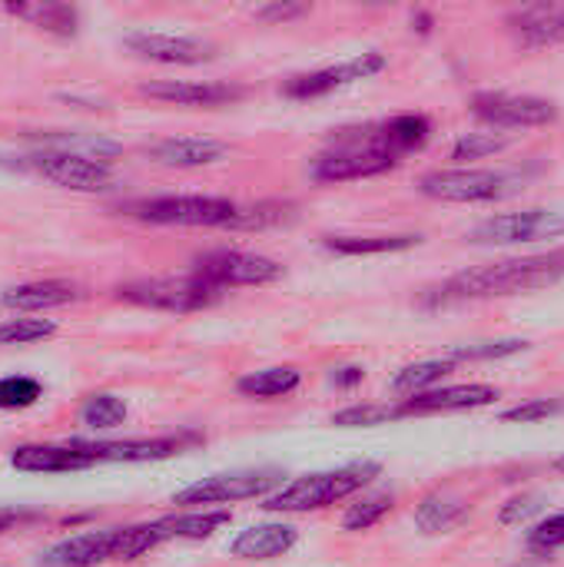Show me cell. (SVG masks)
Returning a JSON list of instances; mask_svg holds the SVG:
<instances>
[{
  "mask_svg": "<svg viewBox=\"0 0 564 567\" xmlns=\"http://www.w3.org/2000/svg\"><path fill=\"white\" fill-rule=\"evenodd\" d=\"M558 279H564V249H552L542 256H515V259H499L489 266L455 272L452 279H445L442 286L425 292V306L535 292V289L555 286Z\"/></svg>",
  "mask_w": 564,
  "mask_h": 567,
  "instance_id": "cell-1",
  "label": "cell"
},
{
  "mask_svg": "<svg viewBox=\"0 0 564 567\" xmlns=\"http://www.w3.org/2000/svg\"><path fill=\"white\" fill-rule=\"evenodd\" d=\"M396 166L399 159L379 140V123H366V126L336 130L329 150L309 163V176L316 183H349V179L382 176Z\"/></svg>",
  "mask_w": 564,
  "mask_h": 567,
  "instance_id": "cell-2",
  "label": "cell"
},
{
  "mask_svg": "<svg viewBox=\"0 0 564 567\" xmlns=\"http://www.w3.org/2000/svg\"><path fill=\"white\" fill-rule=\"evenodd\" d=\"M382 475L379 462H352L332 472H312V475H299L289 485H283L279 492H273L269 498H263L266 512H279V515H299V512H319L329 508L342 498L359 495L366 485H372Z\"/></svg>",
  "mask_w": 564,
  "mask_h": 567,
  "instance_id": "cell-3",
  "label": "cell"
},
{
  "mask_svg": "<svg viewBox=\"0 0 564 567\" xmlns=\"http://www.w3.org/2000/svg\"><path fill=\"white\" fill-rule=\"evenodd\" d=\"M123 213L150 226L236 229L243 206L226 196H150V199L126 203Z\"/></svg>",
  "mask_w": 564,
  "mask_h": 567,
  "instance_id": "cell-4",
  "label": "cell"
},
{
  "mask_svg": "<svg viewBox=\"0 0 564 567\" xmlns=\"http://www.w3.org/2000/svg\"><path fill=\"white\" fill-rule=\"evenodd\" d=\"M116 299L160 312H199L216 306L223 292L189 272V276H153V279L116 286Z\"/></svg>",
  "mask_w": 564,
  "mask_h": 567,
  "instance_id": "cell-5",
  "label": "cell"
},
{
  "mask_svg": "<svg viewBox=\"0 0 564 567\" xmlns=\"http://www.w3.org/2000/svg\"><path fill=\"white\" fill-rule=\"evenodd\" d=\"M283 488V472L276 468H246V472H223L199 478L173 495V505L180 508H199V505H233L249 498H269Z\"/></svg>",
  "mask_w": 564,
  "mask_h": 567,
  "instance_id": "cell-6",
  "label": "cell"
},
{
  "mask_svg": "<svg viewBox=\"0 0 564 567\" xmlns=\"http://www.w3.org/2000/svg\"><path fill=\"white\" fill-rule=\"evenodd\" d=\"M193 276L209 282L213 289H239V286H273L286 276V269L259 252H243V249H213L203 252L193 262Z\"/></svg>",
  "mask_w": 564,
  "mask_h": 567,
  "instance_id": "cell-7",
  "label": "cell"
},
{
  "mask_svg": "<svg viewBox=\"0 0 564 567\" xmlns=\"http://www.w3.org/2000/svg\"><path fill=\"white\" fill-rule=\"evenodd\" d=\"M558 236H564L562 209H522V213H502V216L479 223L469 233V243L515 246V243H539V239H558Z\"/></svg>",
  "mask_w": 564,
  "mask_h": 567,
  "instance_id": "cell-8",
  "label": "cell"
},
{
  "mask_svg": "<svg viewBox=\"0 0 564 567\" xmlns=\"http://www.w3.org/2000/svg\"><path fill=\"white\" fill-rule=\"evenodd\" d=\"M23 166L63 189H73V193H100V189H110V183H113L110 163L76 156V153H60V150H33L23 159Z\"/></svg>",
  "mask_w": 564,
  "mask_h": 567,
  "instance_id": "cell-9",
  "label": "cell"
},
{
  "mask_svg": "<svg viewBox=\"0 0 564 567\" xmlns=\"http://www.w3.org/2000/svg\"><path fill=\"white\" fill-rule=\"evenodd\" d=\"M472 113L502 130H522V126H548L558 120V106L542 96H519L505 90H482L472 96Z\"/></svg>",
  "mask_w": 564,
  "mask_h": 567,
  "instance_id": "cell-10",
  "label": "cell"
},
{
  "mask_svg": "<svg viewBox=\"0 0 564 567\" xmlns=\"http://www.w3.org/2000/svg\"><path fill=\"white\" fill-rule=\"evenodd\" d=\"M386 70V56L379 50H369V53H359L352 60H342V63H332V66H322V70H312V73H296L283 83V96L289 100H319V96H329L349 83H359V80H369L376 73Z\"/></svg>",
  "mask_w": 564,
  "mask_h": 567,
  "instance_id": "cell-11",
  "label": "cell"
},
{
  "mask_svg": "<svg viewBox=\"0 0 564 567\" xmlns=\"http://www.w3.org/2000/svg\"><path fill=\"white\" fill-rule=\"evenodd\" d=\"M509 176L495 169H435L419 179L422 196L439 203H492L505 196Z\"/></svg>",
  "mask_w": 564,
  "mask_h": 567,
  "instance_id": "cell-12",
  "label": "cell"
},
{
  "mask_svg": "<svg viewBox=\"0 0 564 567\" xmlns=\"http://www.w3.org/2000/svg\"><path fill=\"white\" fill-rule=\"evenodd\" d=\"M126 528L80 532L40 555V567H96L106 561H123Z\"/></svg>",
  "mask_w": 564,
  "mask_h": 567,
  "instance_id": "cell-13",
  "label": "cell"
},
{
  "mask_svg": "<svg viewBox=\"0 0 564 567\" xmlns=\"http://www.w3.org/2000/svg\"><path fill=\"white\" fill-rule=\"evenodd\" d=\"M126 50H133L143 60L166 63V66H196L209 63L216 56V43L183 33H156V30H133L123 37Z\"/></svg>",
  "mask_w": 564,
  "mask_h": 567,
  "instance_id": "cell-14",
  "label": "cell"
},
{
  "mask_svg": "<svg viewBox=\"0 0 564 567\" xmlns=\"http://www.w3.org/2000/svg\"><path fill=\"white\" fill-rule=\"evenodd\" d=\"M196 435H166V439H126V442H83L73 439L70 445L86 455L93 465L100 462H126V465H140V462H163L180 455L183 449L196 445Z\"/></svg>",
  "mask_w": 564,
  "mask_h": 567,
  "instance_id": "cell-15",
  "label": "cell"
},
{
  "mask_svg": "<svg viewBox=\"0 0 564 567\" xmlns=\"http://www.w3.org/2000/svg\"><path fill=\"white\" fill-rule=\"evenodd\" d=\"M140 93L150 100L176 103V106H229L246 100V86L223 83V80H150L140 83Z\"/></svg>",
  "mask_w": 564,
  "mask_h": 567,
  "instance_id": "cell-16",
  "label": "cell"
},
{
  "mask_svg": "<svg viewBox=\"0 0 564 567\" xmlns=\"http://www.w3.org/2000/svg\"><path fill=\"white\" fill-rule=\"evenodd\" d=\"M229 153H233L229 143H219L209 136H166V140H156L153 146H146V156L170 169L213 166V163H223Z\"/></svg>",
  "mask_w": 564,
  "mask_h": 567,
  "instance_id": "cell-17",
  "label": "cell"
},
{
  "mask_svg": "<svg viewBox=\"0 0 564 567\" xmlns=\"http://www.w3.org/2000/svg\"><path fill=\"white\" fill-rule=\"evenodd\" d=\"M80 299H86V292L83 286L70 279H37V282L10 286L0 292V306L13 312H47V309L73 306Z\"/></svg>",
  "mask_w": 564,
  "mask_h": 567,
  "instance_id": "cell-18",
  "label": "cell"
},
{
  "mask_svg": "<svg viewBox=\"0 0 564 567\" xmlns=\"http://www.w3.org/2000/svg\"><path fill=\"white\" fill-rule=\"evenodd\" d=\"M509 30L529 50L564 43V3H529V7H519V10L509 13Z\"/></svg>",
  "mask_w": 564,
  "mask_h": 567,
  "instance_id": "cell-19",
  "label": "cell"
},
{
  "mask_svg": "<svg viewBox=\"0 0 564 567\" xmlns=\"http://www.w3.org/2000/svg\"><path fill=\"white\" fill-rule=\"evenodd\" d=\"M499 399V389L492 385H445V389H432L412 399H402V415H439V412H469V409H482L492 405Z\"/></svg>",
  "mask_w": 564,
  "mask_h": 567,
  "instance_id": "cell-20",
  "label": "cell"
},
{
  "mask_svg": "<svg viewBox=\"0 0 564 567\" xmlns=\"http://www.w3.org/2000/svg\"><path fill=\"white\" fill-rule=\"evenodd\" d=\"M299 532L286 522H266V525H253L246 532H239L229 545V555L239 561H273L283 558L296 548Z\"/></svg>",
  "mask_w": 564,
  "mask_h": 567,
  "instance_id": "cell-21",
  "label": "cell"
},
{
  "mask_svg": "<svg viewBox=\"0 0 564 567\" xmlns=\"http://www.w3.org/2000/svg\"><path fill=\"white\" fill-rule=\"evenodd\" d=\"M10 465L17 472H33V475H63V472L93 468V462L80 455L70 442L66 445H20L10 455Z\"/></svg>",
  "mask_w": 564,
  "mask_h": 567,
  "instance_id": "cell-22",
  "label": "cell"
},
{
  "mask_svg": "<svg viewBox=\"0 0 564 567\" xmlns=\"http://www.w3.org/2000/svg\"><path fill=\"white\" fill-rule=\"evenodd\" d=\"M429 136H432V123L422 113H399V116L379 123V140L399 163L406 153L422 150L429 143Z\"/></svg>",
  "mask_w": 564,
  "mask_h": 567,
  "instance_id": "cell-23",
  "label": "cell"
},
{
  "mask_svg": "<svg viewBox=\"0 0 564 567\" xmlns=\"http://www.w3.org/2000/svg\"><path fill=\"white\" fill-rule=\"evenodd\" d=\"M465 522H469V505L455 498L452 492H432L416 508V525L425 535H449Z\"/></svg>",
  "mask_w": 564,
  "mask_h": 567,
  "instance_id": "cell-24",
  "label": "cell"
},
{
  "mask_svg": "<svg viewBox=\"0 0 564 567\" xmlns=\"http://www.w3.org/2000/svg\"><path fill=\"white\" fill-rule=\"evenodd\" d=\"M30 140L40 143V150H60V153H76V156H90L100 163H110L120 146L113 140L93 136V133H76V130H47V133H27Z\"/></svg>",
  "mask_w": 564,
  "mask_h": 567,
  "instance_id": "cell-25",
  "label": "cell"
},
{
  "mask_svg": "<svg viewBox=\"0 0 564 567\" xmlns=\"http://www.w3.org/2000/svg\"><path fill=\"white\" fill-rule=\"evenodd\" d=\"M422 236L416 233H396V236H322V246L339 256H386V252H406L419 246Z\"/></svg>",
  "mask_w": 564,
  "mask_h": 567,
  "instance_id": "cell-26",
  "label": "cell"
},
{
  "mask_svg": "<svg viewBox=\"0 0 564 567\" xmlns=\"http://www.w3.org/2000/svg\"><path fill=\"white\" fill-rule=\"evenodd\" d=\"M3 10L30 20L33 27H40L53 37H76V30H80V10L70 3H7Z\"/></svg>",
  "mask_w": 564,
  "mask_h": 567,
  "instance_id": "cell-27",
  "label": "cell"
},
{
  "mask_svg": "<svg viewBox=\"0 0 564 567\" xmlns=\"http://www.w3.org/2000/svg\"><path fill=\"white\" fill-rule=\"evenodd\" d=\"M302 382V372L293 369V365H273V369H259V372H249L236 382L239 395L246 399H283V395H293Z\"/></svg>",
  "mask_w": 564,
  "mask_h": 567,
  "instance_id": "cell-28",
  "label": "cell"
},
{
  "mask_svg": "<svg viewBox=\"0 0 564 567\" xmlns=\"http://www.w3.org/2000/svg\"><path fill=\"white\" fill-rule=\"evenodd\" d=\"M452 369H455V362H452L449 355H445V359H425V362L406 365V369L392 379V389L402 392V395H422V392H432Z\"/></svg>",
  "mask_w": 564,
  "mask_h": 567,
  "instance_id": "cell-29",
  "label": "cell"
},
{
  "mask_svg": "<svg viewBox=\"0 0 564 567\" xmlns=\"http://www.w3.org/2000/svg\"><path fill=\"white\" fill-rule=\"evenodd\" d=\"M130 409L120 395L113 392H96V395H86L83 405H80V425L93 429V432H110V429H120L126 422Z\"/></svg>",
  "mask_w": 564,
  "mask_h": 567,
  "instance_id": "cell-30",
  "label": "cell"
},
{
  "mask_svg": "<svg viewBox=\"0 0 564 567\" xmlns=\"http://www.w3.org/2000/svg\"><path fill=\"white\" fill-rule=\"evenodd\" d=\"M233 522V515L226 508L219 512H186V515H173L166 518L170 525V535L173 538H183V542H203V538H213L219 528H226Z\"/></svg>",
  "mask_w": 564,
  "mask_h": 567,
  "instance_id": "cell-31",
  "label": "cell"
},
{
  "mask_svg": "<svg viewBox=\"0 0 564 567\" xmlns=\"http://www.w3.org/2000/svg\"><path fill=\"white\" fill-rule=\"evenodd\" d=\"M399 419H406L402 405H349V409L332 415V425H339V429H376V425H389Z\"/></svg>",
  "mask_w": 564,
  "mask_h": 567,
  "instance_id": "cell-32",
  "label": "cell"
},
{
  "mask_svg": "<svg viewBox=\"0 0 564 567\" xmlns=\"http://www.w3.org/2000/svg\"><path fill=\"white\" fill-rule=\"evenodd\" d=\"M529 342L525 339H499V342H472V346H455L449 352V359L459 365V362H492V359H509V355H519L525 352Z\"/></svg>",
  "mask_w": 564,
  "mask_h": 567,
  "instance_id": "cell-33",
  "label": "cell"
},
{
  "mask_svg": "<svg viewBox=\"0 0 564 567\" xmlns=\"http://www.w3.org/2000/svg\"><path fill=\"white\" fill-rule=\"evenodd\" d=\"M389 512H392V495H366V498H359V502L346 512L342 528H346V532H369V528H376Z\"/></svg>",
  "mask_w": 564,
  "mask_h": 567,
  "instance_id": "cell-34",
  "label": "cell"
},
{
  "mask_svg": "<svg viewBox=\"0 0 564 567\" xmlns=\"http://www.w3.org/2000/svg\"><path fill=\"white\" fill-rule=\"evenodd\" d=\"M57 336L53 319H7L0 322V346H30Z\"/></svg>",
  "mask_w": 564,
  "mask_h": 567,
  "instance_id": "cell-35",
  "label": "cell"
},
{
  "mask_svg": "<svg viewBox=\"0 0 564 567\" xmlns=\"http://www.w3.org/2000/svg\"><path fill=\"white\" fill-rule=\"evenodd\" d=\"M43 395V385L30 375H7L0 379V409L3 412H20L37 405Z\"/></svg>",
  "mask_w": 564,
  "mask_h": 567,
  "instance_id": "cell-36",
  "label": "cell"
},
{
  "mask_svg": "<svg viewBox=\"0 0 564 567\" xmlns=\"http://www.w3.org/2000/svg\"><path fill=\"white\" fill-rule=\"evenodd\" d=\"M509 146V136H499V133H462L455 143H452V159L455 163H469V159H485V156H495Z\"/></svg>",
  "mask_w": 564,
  "mask_h": 567,
  "instance_id": "cell-37",
  "label": "cell"
},
{
  "mask_svg": "<svg viewBox=\"0 0 564 567\" xmlns=\"http://www.w3.org/2000/svg\"><path fill=\"white\" fill-rule=\"evenodd\" d=\"M564 548V512L539 522L532 532H529V551L539 555V558H552L555 551Z\"/></svg>",
  "mask_w": 564,
  "mask_h": 567,
  "instance_id": "cell-38",
  "label": "cell"
},
{
  "mask_svg": "<svg viewBox=\"0 0 564 567\" xmlns=\"http://www.w3.org/2000/svg\"><path fill=\"white\" fill-rule=\"evenodd\" d=\"M562 409L564 405L562 402H555V399H532V402H522V405L502 412V419H505V422H522V425H529V422L552 419V415H558Z\"/></svg>",
  "mask_w": 564,
  "mask_h": 567,
  "instance_id": "cell-39",
  "label": "cell"
},
{
  "mask_svg": "<svg viewBox=\"0 0 564 567\" xmlns=\"http://www.w3.org/2000/svg\"><path fill=\"white\" fill-rule=\"evenodd\" d=\"M302 13H309V7L306 3H263V7H256V20H263V23H286V20H296V17H302Z\"/></svg>",
  "mask_w": 564,
  "mask_h": 567,
  "instance_id": "cell-40",
  "label": "cell"
},
{
  "mask_svg": "<svg viewBox=\"0 0 564 567\" xmlns=\"http://www.w3.org/2000/svg\"><path fill=\"white\" fill-rule=\"evenodd\" d=\"M362 379H366V372L359 365H342V369H332V375H329V382L336 389H356V385H362Z\"/></svg>",
  "mask_w": 564,
  "mask_h": 567,
  "instance_id": "cell-41",
  "label": "cell"
},
{
  "mask_svg": "<svg viewBox=\"0 0 564 567\" xmlns=\"http://www.w3.org/2000/svg\"><path fill=\"white\" fill-rule=\"evenodd\" d=\"M532 512H539V502H535V498H515V502H509V508L502 512V522H505V525H515V522L529 518Z\"/></svg>",
  "mask_w": 564,
  "mask_h": 567,
  "instance_id": "cell-42",
  "label": "cell"
},
{
  "mask_svg": "<svg viewBox=\"0 0 564 567\" xmlns=\"http://www.w3.org/2000/svg\"><path fill=\"white\" fill-rule=\"evenodd\" d=\"M30 518H33L30 512H20V508H0V535L13 532L17 525H23V522H30Z\"/></svg>",
  "mask_w": 564,
  "mask_h": 567,
  "instance_id": "cell-43",
  "label": "cell"
},
{
  "mask_svg": "<svg viewBox=\"0 0 564 567\" xmlns=\"http://www.w3.org/2000/svg\"><path fill=\"white\" fill-rule=\"evenodd\" d=\"M432 27H435V17H432V13H425V10H416V13H412V30H419L422 37L432 33Z\"/></svg>",
  "mask_w": 564,
  "mask_h": 567,
  "instance_id": "cell-44",
  "label": "cell"
},
{
  "mask_svg": "<svg viewBox=\"0 0 564 567\" xmlns=\"http://www.w3.org/2000/svg\"><path fill=\"white\" fill-rule=\"evenodd\" d=\"M555 465H558V468H562V472H564V455H562V458H558V462H555Z\"/></svg>",
  "mask_w": 564,
  "mask_h": 567,
  "instance_id": "cell-45",
  "label": "cell"
}]
</instances>
